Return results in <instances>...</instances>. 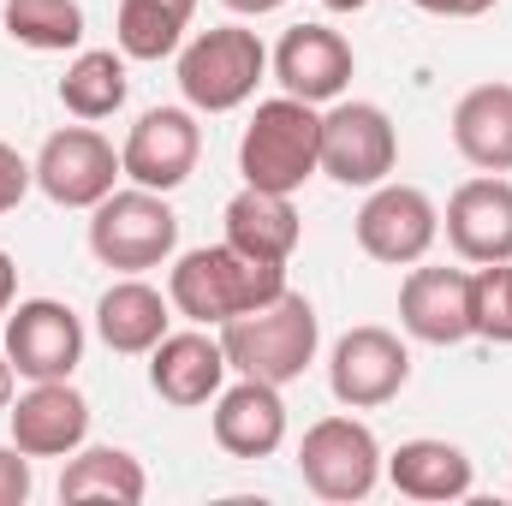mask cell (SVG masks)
<instances>
[{"instance_id": "cell-1", "label": "cell", "mask_w": 512, "mask_h": 506, "mask_svg": "<svg viewBox=\"0 0 512 506\" xmlns=\"http://www.w3.org/2000/svg\"><path fill=\"white\" fill-rule=\"evenodd\" d=\"M280 292H286V262H256V256L233 251L227 239L203 245V251H185L167 274L173 310L197 328H221V322L245 316L256 304L280 298Z\"/></svg>"}, {"instance_id": "cell-2", "label": "cell", "mask_w": 512, "mask_h": 506, "mask_svg": "<svg viewBox=\"0 0 512 506\" xmlns=\"http://www.w3.org/2000/svg\"><path fill=\"white\" fill-rule=\"evenodd\" d=\"M221 346H227V370L251 381H298L316 364V346H322V322H316V304L304 292H280L268 304H256L245 316L221 322Z\"/></svg>"}, {"instance_id": "cell-3", "label": "cell", "mask_w": 512, "mask_h": 506, "mask_svg": "<svg viewBox=\"0 0 512 506\" xmlns=\"http://www.w3.org/2000/svg\"><path fill=\"white\" fill-rule=\"evenodd\" d=\"M239 173L256 191H304L322 173V114L298 96L256 102L251 126L239 137Z\"/></svg>"}, {"instance_id": "cell-4", "label": "cell", "mask_w": 512, "mask_h": 506, "mask_svg": "<svg viewBox=\"0 0 512 506\" xmlns=\"http://www.w3.org/2000/svg\"><path fill=\"white\" fill-rule=\"evenodd\" d=\"M268 72V48L262 36L245 24H215V30H197L185 48H179V90L197 114H233L256 96Z\"/></svg>"}, {"instance_id": "cell-5", "label": "cell", "mask_w": 512, "mask_h": 506, "mask_svg": "<svg viewBox=\"0 0 512 506\" xmlns=\"http://www.w3.org/2000/svg\"><path fill=\"white\" fill-rule=\"evenodd\" d=\"M173 251H179V215L167 209V191L131 185V191H108L90 209V256L102 268L143 274L161 268Z\"/></svg>"}, {"instance_id": "cell-6", "label": "cell", "mask_w": 512, "mask_h": 506, "mask_svg": "<svg viewBox=\"0 0 512 506\" xmlns=\"http://www.w3.org/2000/svg\"><path fill=\"white\" fill-rule=\"evenodd\" d=\"M298 477L316 501H370L382 483V441L358 417H322L298 441Z\"/></svg>"}, {"instance_id": "cell-7", "label": "cell", "mask_w": 512, "mask_h": 506, "mask_svg": "<svg viewBox=\"0 0 512 506\" xmlns=\"http://www.w3.org/2000/svg\"><path fill=\"white\" fill-rule=\"evenodd\" d=\"M36 191L60 209H96L120 179H126V161L120 149L102 137L96 126H60L48 131V143L36 149Z\"/></svg>"}, {"instance_id": "cell-8", "label": "cell", "mask_w": 512, "mask_h": 506, "mask_svg": "<svg viewBox=\"0 0 512 506\" xmlns=\"http://www.w3.org/2000/svg\"><path fill=\"white\" fill-rule=\"evenodd\" d=\"M399 167V131L376 102H334L322 114V173L346 191H376Z\"/></svg>"}, {"instance_id": "cell-9", "label": "cell", "mask_w": 512, "mask_h": 506, "mask_svg": "<svg viewBox=\"0 0 512 506\" xmlns=\"http://www.w3.org/2000/svg\"><path fill=\"white\" fill-rule=\"evenodd\" d=\"M441 239V209L429 203V191L417 185H376L358 209V251L387 268H411L423 262L429 245Z\"/></svg>"}, {"instance_id": "cell-10", "label": "cell", "mask_w": 512, "mask_h": 506, "mask_svg": "<svg viewBox=\"0 0 512 506\" xmlns=\"http://www.w3.org/2000/svg\"><path fill=\"white\" fill-rule=\"evenodd\" d=\"M6 358L30 381H72L84 364V322L60 298H24L6 310Z\"/></svg>"}, {"instance_id": "cell-11", "label": "cell", "mask_w": 512, "mask_h": 506, "mask_svg": "<svg viewBox=\"0 0 512 506\" xmlns=\"http://www.w3.org/2000/svg\"><path fill=\"white\" fill-rule=\"evenodd\" d=\"M411 381V352L387 328H352L328 352V387L346 411H376Z\"/></svg>"}, {"instance_id": "cell-12", "label": "cell", "mask_w": 512, "mask_h": 506, "mask_svg": "<svg viewBox=\"0 0 512 506\" xmlns=\"http://www.w3.org/2000/svg\"><path fill=\"white\" fill-rule=\"evenodd\" d=\"M197 155H203L197 108H149L126 131V149H120L126 179L143 191H179L197 173Z\"/></svg>"}, {"instance_id": "cell-13", "label": "cell", "mask_w": 512, "mask_h": 506, "mask_svg": "<svg viewBox=\"0 0 512 506\" xmlns=\"http://www.w3.org/2000/svg\"><path fill=\"white\" fill-rule=\"evenodd\" d=\"M352 72H358V54H352V42H346L340 30H328V24H292V30L280 36V48H274V78H280V90L298 96V102H310V108L340 102L346 84H352Z\"/></svg>"}, {"instance_id": "cell-14", "label": "cell", "mask_w": 512, "mask_h": 506, "mask_svg": "<svg viewBox=\"0 0 512 506\" xmlns=\"http://www.w3.org/2000/svg\"><path fill=\"white\" fill-rule=\"evenodd\" d=\"M12 447L30 459H72L90 435V399L72 381H36L24 399L6 405Z\"/></svg>"}, {"instance_id": "cell-15", "label": "cell", "mask_w": 512, "mask_h": 506, "mask_svg": "<svg viewBox=\"0 0 512 506\" xmlns=\"http://www.w3.org/2000/svg\"><path fill=\"white\" fill-rule=\"evenodd\" d=\"M447 245L465 262H512V179L483 173L447 197Z\"/></svg>"}, {"instance_id": "cell-16", "label": "cell", "mask_w": 512, "mask_h": 506, "mask_svg": "<svg viewBox=\"0 0 512 506\" xmlns=\"http://www.w3.org/2000/svg\"><path fill=\"white\" fill-rule=\"evenodd\" d=\"M399 328L423 346L471 340V274L465 268H411L399 286Z\"/></svg>"}, {"instance_id": "cell-17", "label": "cell", "mask_w": 512, "mask_h": 506, "mask_svg": "<svg viewBox=\"0 0 512 506\" xmlns=\"http://www.w3.org/2000/svg\"><path fill=\"white\" fill-rule=\"evenodd\" d=\"M149 387H155V399H167L179 411L209 405L227 387V346L203 328L161 334V346L149 352Z\"/></svg>"}, {"instance_id": "cell-18", "label": "cell", "mask_w": 512, "mask_h": 506, "mask_svg": "<svg viewBox=\"0 0 512 506\" xmlns=\"http://www.w3.org/2000/svg\"><path fill=\"white\" fill-rule=\"evenodd\" d=\"M215 441L233 459L280 453V441H286V399H280V387L274 381H251V376L221 387L215 393Z\"/></svg>"}, {"instance_id": "cell-19", "label": "cell", "mask_w": 512, "mask_h": 506, "mask_svg": "<svg viewBox=\"0 0 512 506\" xmlns=\"http://www.w3.org/2000/svg\"><path fill=\"white\" fill-rule=\"evenodd\" d=\"M387 483L405 495V501H465L477 471L465 459V447L453 441H435V435H417V441H399L382 459Z\"/></svg>"}, {"instance_id": "cell-20", "label": "cell", "mask_w": 512, "mask_h": 506, "mask_svg": "<svg viewBox=\"0 0 512 506\" xmlns=\"http://www.w3.org/2000/svg\"><path fill=\"white\" fill-rule=\"evenodd\" d=\"M173 322V298H161L149 280H114L96 298V334L120 358H149Z\"/></svg>"}, {"instance_id": "cell-21", "label": "cell", "mask_w": 512, "mask_h": 506, "mask_svg": "<svg viewBox=\"0 0 512 506\" xmlns=\"http://www.w3.org/2000/svg\"><path fill=\"white\" fill-rule=\"evenodd\" d=\"M453 149L477 173H512V84H477L459 96Z\"/></svg>"}, {"instance_id": "cell-22", "label": "cell", "mask_w": 512, "mask_h": 506, "mask_svg": "<svg viewBox=\"0 0 512 506\" xmlns=\"http://www.w3.org/2000/svg\"><path fill=\"white\" fill-rule=\"evenodd\" d=\"M221 221H227V245L245 251V256H256V262H292L298 239H304V221H298L292 197H280V191H256V185H245V191L227 203Z\"/></svg>"}, {"instance_id": "cell-23", "label": "cell", "mask_w": 512, "mask_h": 506, "mask_svg": "<svg viewBox=\"0 0 512 506\" xmlns=\"http://www.w3.org/2000/svg\"><path fill=\"white\" fill-rule=\"evenodd\" d=\"M149 495L143 465L131 459L126 447H78L60 471V501H114V506H137Z\"/></svg>"}, {"instance_id": "cell-24", "label": "cell", "mask_w": 512, "mask_h": 506, "mask_svg": "<svg viewBox=\"0 0 512 506\" xmlns=\"http://www.w3.org/2000/svg\"><path fill=\"white\" fill-rule=\"evenodd\" d=\"M60 108H66L72 120H84V126L114 120V114L126 108V54H114V48H84V54L66 66V78H60Z\"/></svg>"}, {"instance_id": "cell-25", "label": "cell", "mask_w": 512, "mask_h": 506, "mask_svg": "<svg viewBox=\"0 0 512 506\" xmlns=\"http://www.w3.org/2000/svg\"><path fill=\"white\" fill-rule=\"evenodd\" d=\"M6 36L36 54H66L84 42V6L78 0H6L0 12Z\"/></svg>"}, {"instance_id": "cell-26", "label": "cell", "mask_w": 512, "mask_h": 506, "mask_svg": "<svg viewBox=\"0 0 512 506\" xmlns=\"http://www.w3.org/2000/svg\"><path fill=\"white\" fill-rule=\"evenodd\" d=\"M185 30L191 18L155 6V0H120V18H114V42L126 60H167L185 48Z\"/></svg>"}, {"instance_id": "cell-27", "label": "cell", "mask_w": 512, "mask_h": 506, "mask_svg": "<svg viewBox=\"0 0 512 506\" xmlns=\"http://www.w3.org/2000/svg\"><path fill=\"white\" fill-rule=\"evenodd\" d=\"M471 334L512 346V262H483L471 274Z\"/></svg>"}, {"instance_id": "cell-28", "label": "cell", "mask_w": 512, "mask_h": 506, "mask_svg": "<svg viewBox=\"0 0 512 506\" xmlns=\"http://www.w3.org/2000/svg\"><path fill=\"white\" fill-rule=\"evenodd\" d=\"M30 185H36V167H30L12 143H0V215H12Z\"/></svg>"}, {"instance_id": "cell-29", "label": "cell", "mask_w": 512, "mask_h": 506, "mask_svg": "<svg viewBox=\"0 0 512 506\" xmlns=\"http://www.w3.org/2000/svg\"><path fill=\"white\" fill-rule=\"evenodd\" d=\"M30 489H36V477H30V453L0 447V506H24L30 501Z\"/></svg>"}, {"instance_id": "cell-30", "label": "cell", "mask_w": 512, "mask_h": 506, "mask_svg": "<svg viewBox=\"0 0 512 506\" xmlns=\"http://www.w3.org/2000/svg\"><path fill=\"white\" fill-rule=\"evenodd\" d=\"M417 12H429V18H483V12H495L501 0H411Z\"/></svg>"}, {"instance_id": "cell-31", "label": "cell", "mask_w": 512, "mask_h": 506, "mask_svg": "<svg viewBox=\"0 0 512 506\" xmlns=\"http://www.w3.org/2000/svg\"><path fill=\"white\" fill-rule=\"evenodd\" d=\"M12 298H18V268H12V256L0 251V316L12 310Z\"/></svg>"}, {"instance_id": "cell-32", "label": "cell", "mask_w": 512, "mask_h": 506, "mask_svg": "<svg viewBox=\"0 0 512 506\" xmlns=\"http://www.w3.org/2000/svg\"><path fill=\"white\" fill-rule=\"evenodd\" d=\"M221 6H233L239 18H268V12H280L286 0H221Z\"/></svg>"}, {"instance_id": "cell-33", "label": "cell", "mask_w": 512, "mask_h": 506, "mask_svg": "<svg viewBox=\"0 0 512 506\" xmlns=\"http://www.w3.org/2000/svg\"><path fill=\"white\" fill-rule=\"evenodd\" d=\"M12 376H18V370H12V358H0V411L12 405Z\"/></svg>"}, {"instance_id": "cell-34", "label": "cell", "mask_w": 512, "mask_h": 506, "mask_svg": "<svg viewBox=\"0 0 512 506\" xmlns=\"http://www.w3.org/2000/svg\"><path fill=\"white\" fill-rule=\"evenodd\" d=\"M322 6H328V12H364L370 0H322Z\"/></svg>"}, {"instance_id": "cell-35", "label": "cell", "mask_w": 512, "mask_h": 506, "mask_svg": "<svg viewBox=\"0 0 512 506\" xmlns=\"http://www.w3.org/2000/svg\"><path fill=\"white\" fill-rule=\"evenodd\" d=\"M155 6H167V12H179V18H191V12H197V0H155Z\"/></svg>"}]
</instances>
